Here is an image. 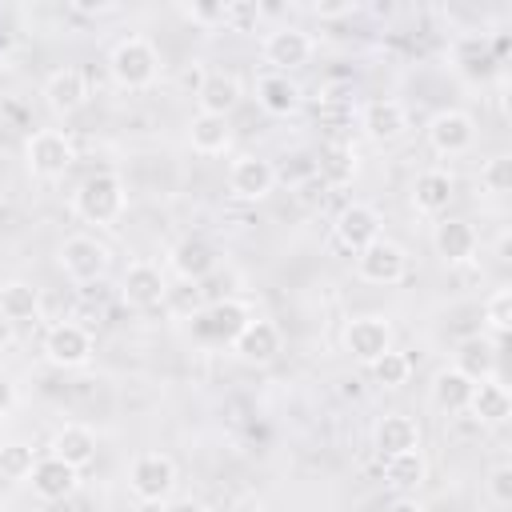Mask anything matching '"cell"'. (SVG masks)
<instances>
[{
    "instance_id": "ffe728a7",
    "label": "cell",
    "mask_w": 512,
    "mask_h": 512,
    "mask_svg": "<svg viewBox=\"0 0 512 512\" xmlns=\"http://www.w3.org/2000/svg\"><path fill=\"white\" fill-rule=\"evenodd\" d=\"M48 456H56V460H64V464H72L80 472V468H88L96 460V432L88 424H64V428L52 432Z\"/></svg>"
},
{
    "instance_id": "d4e9b609",
    "label": "cell",
    "mask_w": 512,
    "mask_h": 512,
    "mask_svg": "<svg viewBox=\"0 0 512 512\" xmlns=\"http://www.w3.org/2000/svg\"><path fill=\"white\" fill-rule=\"evenodd\" d=\"M384 460V484L396 492V496H408L424 484L428 476V460L420 448H408V452H396V456H380Z\"/></svg>"
},
{
    "instance_id": "e0dca14e",
    "label": "cell",
    "mask_w": 512,
    "mask_h": 512,
    "mask_svg": "<svg viewBox=\"0 0 512 512\" xmlns=\"http://www.w3.org/2000/svg\"><path fill=\"white\" fill-rule=\"evenodd\" d=\"M360 120H364L368 140H376V144H392V140H400L408 132V108L400 100H392V96L368 100Z\"/></svg>"
},
{
    "instance_id": "277c9868",
    "label": "cell",
    "mask_w": 512,
    "mask_h": 512,
    "mask_svg": "<svg viewBox=\"0 0 512 512\" xmlns=\"http://www.w3.org/2000/svg\"><path fill=\"white\" fill-rule=\"evenodd\" d=\"M128 488L140 504H164L176 492V460L164 452H140L128 468Z\"/></svg>"
},
{
    "instance_id": "7bdbcfd3",
    "label": "cell",
    "mask_w": 512,
    "mask_h": 512,
    "mask_svg": "<svg viewBox=\"0 0 512 512\" xmlns=\"http://www.w3.org/2000/svg\"><path fill=\"white\" fill-rule=\"evenodd\" d=\"M12 344H16V324H12V320L0 312V352H8Z\"/></svg>"
},
{
    "instance_id": "1f68e13d",
    "label": "cell",
    "mask_w": 512,
    "mask_h": 512,
    "mask_svg": "<svg viewBox=\"0 0 512 512\" xmlns=\"http://www.w3.org/2000/svg\"><path fill=\"white\" fill-rule=\"evenodd\" d=\"M0 312H4L12 324L36 320V312H40V292H36L28 280H8V284H0Z\"/></svg>"
},
{
    "instance_id": "9a60e30c",
    "label": "cell",
    "mask_w": 512,
    "mask_h": 512,
    "mask_svg": "<svg viewBox=\"0 0 512 512\" xmlns=\"http://www.w3.org/2000/svg\"><path fill=\"white\" fill-rule=\"evenodd\" d=\"M276 188V168L264 156H240L228 168V192L236 200H264Z\"/></svg>"
},
{
    "instance_id": "d6a6232c",
    "label": "cell",
    "mask_w": 512,
    "mask_h": 512,
    "mask_svg": "<svg viewBox=\"0 0 512 512\" xmlns=\"http://www.w3.org/2000/svg\"><path fill=\"white\" fill-rule=\"evenodd\" d=\"M36 452H32V444H24V440H4L0 444V476L4 480H28L32 476V468H36Z\"/></svg>"
},
{
    "instance_id": "ee69618b",
    "label": "cell",
    "mask_w": 512,
    "mask_h": 512,
    "mask_svg": "<svg viewBox=\"0 0 512 512\" xmlns=\"http://www.w3.org/2000/svg\"><path fill=\"white\" fill-rule=\"evenodd\" d=\"M384 512H424V504H420V500H412V496H396Z\"/></svg>"
},
{
    "instance_id": "f1b7e54d",
    "label": "cell",
    "mask_w": 512,
    "mask_h": 512,
    "mask_svg": "<svg viewBox=\"0 0 512 512\" xmlns=\"http://www.w3.org/2000/svg\"><path fill=\"white\" fill-rule=\"evenodd\" d=\"M188 144H192L200 156H220V152H228V144H232L228 116L196 112V116L188 120Z\"/></svg>"
},
{
    "instance_id": "b9f144b4",
    "label": "cell",
    "mask_w": 512,
    "mask_h": 512,
    "mask_svg": "<svg viewBox=\"0 0 512 512\" xmlns=\"http://www.w3.org/2000/svg\"><path fill=\"white\" fill-rule=\"evenodd\" d=\"M164 512H208V508L192 496H180V500H164Z\"/></svg>"
},
{
    "instance_id": "603a6c76",
    "label": "cell",
    "mask_w": 512,
    "mask_h": 512,
    "mask_svg": "<svg viewBox=\"0 0 512 512\" xmlns=\"http://www.w3.org/2000/svg\"><path fill=\"white\" fill-rule=\"evenodd\" d=\"M300 84L288 76V72H264L256 80V104L268 112V116H292L300 108Z\"/></svg>"
},
{
    "instance_id": "7c38bea8",
    "label": "cell",
    "mask_w": 512,
    "mask_h": 512,
    "mask_svg": "<svg viewBox=\"0 0 512 512\" xmlns=\"http://www.w3.org/2000/svg\"><path fill=\"white\" fill-rule=\"evenodd\" d=\"M120 296L132 304V308H156L168 300V280L156 264L148 260H132L124 268V280H120Z\"/></svg>"
},
{
    "instance_id": "5bb4252c",
    "label": "cell",
    "mask_w": 512,
    "mask_h": 512,
    "mask_svg": "<svg viewBox=\"0 0 512 512\" xmlns=\"http://www.w3.org/2000/svg\"><path fill=\"white\" fill-rule=\"evenodd\" d=\"M44 104L52 116H72L88 104V76L80 68H56L44 80Z\"/></svg>"
},
{
    "instance_id": "4fadbf2b",
    "label": "cell",
    "mask_w": 512,
    "mask_h": 512,
    "mask_svg": "<svg viewBox=\"0 0 512 512\" xmlns=\"http://www.w3.org/2000/svg\"><path fill=\"white\" fill-rule=\"evenodd\" d=\"M196 320V332L204 336V340H216V344H232L240 332H244V324L252 320V312H248V304H240V300H216V304H208L204 312H196L192 316Z\"/></svg>"
},
{
    "instance_id": "83f0119b",
    "label": "cell",
    "mask_w": 512,
    "mask_h": 512,
    "mask_svg": "<svg viewBox=\"0 0 512 512\" xmlns=\"http://www.w3.org/2000/svg\"><path fill=\"white\" fill-rule=\"evenodd\" d=\"M472 388H476V384H472L464 372H456V368H440V372L432 376V384H428V392H432V404H436L440 412H448V416H456V412H468Z\"/></svg>"
},
{
    "instance_id": "d590c367",
    "label": "cell",
    "mask_w": 512,
    "mask_h": 512,
    "mask_svg": "<svg viewBox=\"0 0 512 512\" xmlns=\"http://www.w3.org/2000/svg\"><path fill=\"white\" fill-rule=\"evenodd\" d=\"M480 188L492 192V196H504L512 192V156H492L484 168H480Z\"/></svg>"
},
{
    "instance_id": "6da1fadb",
    "label": "cell",
    "mask_w": 512,
    "mask_h": 512,
    "mask_svg": "<svg viewBox=\"0 0 512 512\" xmlns=\"http://www.w3.org/2000/svg\"><path fill=\"white\" fill-rule=\"evenodd\" d=\"M124 204H128V192H124V180L116 172H92L88 180H80V188L72 192V208L80 220L88 224H116L124 216Z\"/></svg>"
},
{
    "instance_id": "836d02e7",
    "label": "cell",
    "mask_w": 512,
    "mask_h": 512,
    "mask_svg": "<svg viewBox=\"0 0 512 512\" xmlns=\"http://www.w3.org/2000/svg\"><path fill=\"white\" fill-rule=\"evenodd\" d=\"M372 368V376H376V384L380 388H404L408 384V376H412V360L404 356V352H384L376 364H368Z\"/></svg>"
},
{
    "instance_id": "5b68a950",
    "label": "cell",
    "mask_w": 512,
    "mask_h": 512,
    "mask_svg": "<svg viewBox=\"0 0 512 512\" xmlns=\"http://www.w3.org/2000/svg\"><path fill=\"white\" fill-rule=\"evenodd\" d=\"M56 264H60V272H64L68 280L92 284V280H100V276L108 272L112 256H108V248H104L96 236L76 232V236H68V240L56 248Z\"/></svg>"
},
{
    "instance_id": "2e32d148",
    "label": "cell",
    "mask_w": 512,
    "mask_h": 512,
    "mask_svg": "<svg viewBox=\"0 0 512 512\" xmlns=\"http://www.w3.org/2000/svg\"><path fill=\"white\" fill-rule=\"evenodd\" d=\"M432 248L444 264H468L480 248L476 240V228L468 220H456V216H444L436 228H432Z\"/></svg>"
},
{
    "instance_id": "cb8c5ba5",
    "label": "cell",
    "mask_w": 512,
    "mask_h": 512,
    "mask_svg": "<svg viewBox=\"0 0 512 512\" xmlns=\"http://www.w3.org/2000/svg\"><path fill=\"white\" fill-rule=\"evenodd\" d=\"M372 444H376L380 456H396V452L420 448V424L412 416H404V412H388L384 420H376Z\"/></svg>"
},
{
    "instance_id": "8d00e7d4",
    "label": "cell",
    "mask_w": 512,
    "mask_h": 512,
    "mask_svg": "<svg viewBox=\"0 0 512 512\" xmlns=\"http://www.w3.org/2000/svg\"><path fill=\"white\" fill-rule=\"evenodd\" d=\"M256 24H260V4H252V0H232L220 12V28H228V32H252Z\"/></svg>"
},
{
    "instance_id": "8992f818",
    "label": "cell",
    "mask_w": 512,
    "mask_h": 512,
    "mask_svg": "<svg viewBox=\"0 0 512 512\" xmlns=\"http://www.w3.org/2000/svg\"><path fill=\"white\" fill-rule=\"evenodd\" d=\"M404 272H408V252L388 236H380V240H372L368 248L356 252V276L364 284L388 288V284H400Z\"/></svg>"
},
{
    "instance_id": "ab89813d",
    "label": "cell",
    "mask_w": 512,
    "mask_h": 512,
    "mask_svg": "<svg viewBox=\"0 0 512 512\" xmlns=\"http://www.w3.org/2000/svg\"><path fill=\"white\" fill-rule=\"evenodd\" d=\"M312 12H316L320 20H336V16L356 12V4H352V0H340V4H312Z\"/></svg>"
},
{
    "instance_id": "ac0fdd59",
    "label": "cell",
    "mask_w": 512,
    "mask_h": 512,
    "mask_svg": "<svg viewBox=\"0 0 512 512\" xmlns=\"http://www.w3.org/2000/svg\"><path fill=\"white\" fill-rule=\"evenodd\" d=\"M28 484H32V492L40 496V500H68L72 492H76V484H80V472L72 468V464H64V460H56V456H40L36 460V468H32V476H28Z\"/></svg>"
},
{
    "instance_id": "3957f363",
    "label": "cell",
    "mask_w": 512,
    "mask_h": 512,
    "mask_svg": "<svg viewBox=\"0 0 512 512\" xmlns=\"http://www.w3.org/2000/svg\"><path fill=\"white\" fill-rule=\"evenodd\" d=\"M76 160V144L60 128H40L24 144V164L36 180H60Z\"/></svg>"
},
{
    "instance_id": "f6af8a7d",
    "label": "cell",
    "mask_w": 512,
    "mask_h": 512,
    "mask_svg": "<svg viewBox=\"0 0 512 512\" xmlns=\"http://www.w3.org/2000/svg\"><path fill=\"white\" fill-rule=\"evenodd\" d=\"M72 8H76V12H96V16H100V12H112V4H88V0H76Z\"/></svg>"
},
{
    "instance_id": "52a82bcc",
    "label": "cell",
    "mask_w": 512,
    "mask_h": 512,
    "mask_svg": "<svg viewBox=\"0 0 512 512\" xmlns=\"http://www.w3.org/2000/svg\"><path fill=\"white\" fill-rule=\"evenodd\" d=\"M344 352L360 364H376L384 352H392V324L384 316H352L340 332Z\"/></svg>"
},
{
    "instance_id": "30bf717a",
    "label": "cell",
    "mask_w": 512,
    "mask_h": 512,
    "mask_svg": "<svg viewBox=\"0 0 512 512\" xmlns=\"http://www.w3.org/2000/svg\"><path fill=\"white\" fill-rule=\"evenodd\" d=\"M332 236H336V244L344 252L356 256L360 248H368L372 240L384 236V220H380V212L372 204H348V208H340V216L332 224Z\"/></svg>"
},
{
    "instance_id": "f35d334b",
    "label": "cell",
    "mask_w": 512,
    "mask_h": 512,
    "mask_svg": "<svg viewBox=\"0 0 512 512\" xmlns=\"http://www.w3.org/2000/svg\"><path fill=\"white\" fill-rule=\"evenodd\" d=\"M220 12H224V4H184L180 8V16L184 20H192V24H200V28H220Z\"/></svg>"
},
{
    "instance_id": "7a4b0ae2",
    "label": "cell",
    "mask_w": 512,
    "mask_h": 512,
    "mask_svg": "<svg viewBox=\"0 0 512 512\" xmlns=\"http://www.w3.org/2000/svg\"><path fill=\"white\" fill-rule=\"evenodd\" d=\"M108 72H112V80L120 88H132V92L148 88L156 80V72H160V52L144 36H124L108 52Z\"/></svg>"
},
{
    "instance_id": "74e56055",
    "label": "cell",
    "mask_w": 512,
    "mask_h": 512,
    "mask_svg": "<svg viewBox=\"0 0 512 512\" xmlns=\"http://www.w3.org/2000/svg\"><path fill=\"white\" fill-rule=\"evenodd\" d=\"M488 496L496 504H512V464H496L488 476Z\"/></svg>"
},
{
    "instance_id": "f546056e",
    "label": "cell",
    "mask_w": 512,
    "mask_h": 512,
    "mask_svg": "<svg viewBox=\"0 0 512 512\" xmlns=\"http://www.w3.org/2000/svg\"><path fill=\"white\" fill-rule=\"evenodd\" d=\"M468 412L480 420V424H504L512 416V396L508 388L492 376V380H480L472 388V400H468Z\"/></svg>"
},
{
    "instance_id": "8fae6325",
    "label": "cell",
    "mask_w": 512,
    "mask_h": 512,
    "mask_svg": "<svg viewBox=\"0 0 512 512\" xmlns=\"http://www.w3.org/2000/svg\"><path fill=\"white\" fill-rule=\"evenodd\" d=\"M312 52H316L312 36H308L304 28H296V24H284V28H276V32L264 36V60H268L276 72L304 68V64L312 60Z\"/></svg>"
},
{
    "instance_id": "60d3db41",
    "label": "cell",
    "mask_w": 512,
    "mask_h": 512,
    "mask_svg": "<svg viewBox=\"0 0 512 512\" xmlns=\"http://www.w3.org/2000/svg\"><path fill=\"white\" fill-rule=\"evenodd\" d=\"M12 408H16V384L8 376H0V416L12 412Z\"/></svg>"
},
{
    "instance_id": "9c48e42d",
    "label": "cell",
    "mask_w": 512,
    "mask_h": 512,
    "mask_svg": "<svg viewBox=\"0 0 512 512\" xmlns=\"http://www.w3.org/2000/svg\"><path fill=\"white\" fill-rule=\"evenodd\" d=\"M92 352H96L92 332L80 328V324H72V320L52 324L48 336H44V356H48V364H56V368H84V364L92 360Z\"/></svg>"
},
{
    "instance_id": "44dd1931",
    "label": "cell",
    "mask_w": 512,
    "mask_h": 512,
    "mask_svg": "<svg viewBox=\"0 0 512 512\" xmlns=\"http://www.w3.org/2000/svg\"><path fill=\"white\" fill-rule=\"evenodd\" d=\"M452 196H456V180H452L444 168H424V172L416 176V184H412V208L424 212V216L448 212Z\"/></svg>"
},
{
    "instance_id": "484cf974",
    "label": "cell",
    "mask_w": 512,
    "mask_h": 512,
    "mask_svg": "<svg viewBox=\"0 0 512 512\" xmlns=\"http://www.w3.org/2000/svg\"><path fill=\"white\" fill-rule=\"evenodd\" d=\"M196 100H200V112L208 116H228L236 104H240V80L232 72H208L196 88Z\"/></svg>"
},
{
    "instance_id": "7402d4cb",
    "label": "cell",
    "mask_w": 512,
    "mask_h": 512,
    "mask_svg": "<svg viewBox=\"0 0 512 512\" xmlns=\"http://www.w3.org/2000/svg\"><path fill=\"white\" fill-rule=\"evenodd\" d=\"M232 352L244 360V364H268L276 360L280 352V328L272 320H248L244 332L232 340Z\"/></svg>"
},
{
    "instance_id": "4dcf8cb0",
    "label": "cell",
    "mask_w": 512,
    "mask_h": 512,
    "mask_svg": "<svg viewBox=\"0 0 512 512\" xmlns=\"http://www.w3.org/2000/svg\"><path fill=\"white\" fill-rule=\"evenodd\" d=\"M316 172H320V180H324V184L344 188V184H352V176H356V152H352L348 144H340V140H336V144L320 148Z\"/></svg>"
},
{
    "instance_id": "e575fe53",
    "label": "cell",
    "mask_w": 512,
    "mask_h": 512,
    "mask_svg": "<svg viewBox=\"0 0 512 512\" xmlns=\"http://www.w3.org/2000/svg\"><path fill=\"white\" fill-rule=\"evenodd\" d=\"M484 324H488L492 336H504L512 328V288H496L484 300Z\"/></svg>"
},
{
    "instance_id": "d6986e66",
    "label": "cell",
    "mask_w": 512,
    "mask_h": 512,
    "mask_svg": "<svg viewBox=\"0 0 512 512\" xmlns=\"http://www.w3.org/2000/svg\"><path fill=\"white\" fill-rule=\"evenodd\" d=\"M168 264H172V272H176L184 284H196V280H204V276L216 268V252H212V244H208L204 236H184V240L172 244Z\"/></svg>"
},
{
    "instance_id": "ba28073f",
    "label": "cell",
    "mask_w": 512,
    "mask_h": 512,
    "mask_svg": "<svg viewBox=\"0 0 512 512\" xmlns=\"http://www.w3.org/2000/svg\"><path fill=\"white\" fill-rule=\"evenodd\" d=\"M428 148L436 156H464L472 144H476V120L460 108H444L428 120Z\"/></svg>"
},
{
    "instance_id": "bcb514c9",
    "label": "cell",
    "mask_w": 512,
    "mask_h": 512,
    "mask_svg": "<svg viewBox=\"0 0 512 512\" xmlns=\"http://www.w3.org/2000/svg\"><path fill=\"white\" fill-rule=\"evenodd\" d=\"M140 512H164V504H140Z\"/></svg>"
},
{
    "instance_id": "4316f807",
    "label": "cell",
    "mask_w": 512,
    "mask_h": 512,
    "mask_svg": "<svg viewBox=\"0 0 512 512\" xmlns=\"http://www.w3.org/2000/svg\"><path fill=\"white\" fill-rule=\"evenodd\" d=\"M500 348L492 344V340H484V336H468L460 348H456V372H464L472 384H480V380H492L496 376V356Z\"/></svg>"
}]
</instances>
